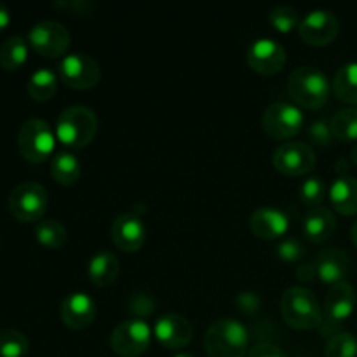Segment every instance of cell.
<instances>
[{
	"label": "cell",
	"instance_id": "obj_28",
	"mask_svg": "<svg viewBox=\"0 0 357 357\" xmlns=\"http://www.w3.org/2000/svg\"><path fill=\"white\" fill-rule=\"evenodd\" d=\"M35 237H37V241L42 246L58 250V248H61L66 243L68 234H66L65 225L58 222V220H42L35 227Z\"/></svg>",
	"mask_w": 357,
	"mask_h": 357
},
{
	"label": "cell",
	"instance_id": "obj_12",
	"mask_svg": "<svg viewBox=\"0 0 357 357\" xmlns=\"http://www.w3.org/2000/svg\"><path fill=\"white\" fill-rule=\"evenodd\" d=\"M246 61L255 72L274 75L286 65V51L278 40L271 37L255 38L246 52Z\"/></svg>",
	"mask_w": 357,
	"mask_h": 357
},
{
	"label": "cell",
	"instance_id": "obj_27",
	"mask_svg": "<svg viewBox=\"0 0 357 357\" xmlns=\"http://www.w3.org/2000/svg\"><path fill=\"white\" fill-rule=\"evenodd\" d=\"M331 131L340 142H356L357 139V108H342L331 119Z\"/></svg>",
	"mask_w": 357,
	"mask_h": 357
},
{
	"label": "cell",
	"instance_id": "obj_5",
	"mask_svg": "<svg viewBox=\"0 0 357 357\" xmlns=\"http://www.w3.org/2000/svg\"><path fill=\"white\" fill-rule=\"evenodd\" d=\"M56 132L44 119H28L17 132V149L28 162H44L56 146Z\"/></svg>",
	"mask_w": 357,
	"mask_h": 357
},
{
	"label": "cell",
	"instance_id": "obj_29",
	"mask_svg": "<svg viewBox=\"0 0 357 357\" xmlns=\"http://www.w3.org/2000/svg\"><path fill=\"white\" fill-rule=\"evenodd\" d=\"M30 349L26 335L20 330L0 331V357H24Z\"/></svg>",
	"mask_w": 357,
	"mask_h": 357
},
{
	"label": "cell",
	"instance_id": "obj_39",
	"mask_svg": "<svg viewBox=\"0 0 357 357\" xmlns=\"http://www.w3.org/2000/svg\"><path fill=\"white\" fill-rule=\"evenodd\" d=\"M337 171L340 173V176H347V171H349V164L345 159H340L337 162Z\"/></svg>",
	"mask_w": 357,
	"mask_h": 357
},
{
	"label": "cell",
	"instance_id": "obj_1",
	"mask_svg": "<svg viewBox=\"0 0 357 357\" xmlns=\"http://www.w3.org/2000/svg\"><path fill=\"white\" fill-rule=\"evenodd\" d=\"M248 347V328L234 317H220L213 321L204 335V349L209 357H244Z\"/></svg>",
	"mask_w": 357,
	"mask_h": 357
},
{
	"label": "cell",
	"instance_id": "obj_3",
	"mask_svg": "<svg viewBox=\"0 0 357 357\" xmlns=\"http://www.w3.org/2000/svg\"><path fill=\"white\" fill-rule=\"evenodd\" d=\"M281 312L286 323L295 330H316L323 326L319 300L303 286H291L282 293Z\"/></svg>",
	"mask_w": 357,
	"mask_h": 357
},
{
	"label": "cell",
	"instance_id": "obj_38",
	"mask_svg": "<svg viewBox=\"0 0 357 357\" xmlns=\"http://www.w3.org/2000/svg\"><path fill=\"white\" fill-rule=\"evenodd\" d=\"M10 23V10L9 7L6 6V3L0 2V31L3 30V28L9 26Z\"/></svg>",
	"mask_w": 357,
	"mask_h": 357
},
{
	"label": "cell",
	"instance_id": "obj_33",
	"mask_svg": "<svg viewBox=\"0 0 357 357\" xmlns=\"http://www.w3.org/2000/svg\"><path fill=\"white\" fill-rule=\"evenodd\" d=\"M309 138L312 139V143L319 146H328L333 142V131H331V124L324 119H316L312 124L309 126Z\"/></svg>",
	"mask_w": 357,
	"mask_h": 357
},
{
	"label": "cell",
	"instance_id": "obj_18",
	"mask_svg": "<svg viewBox=\"0 0 357 357\" xmlns=\"http://www.w3.org/2000/svg\"><path fill=\"white\" fill-rule=\"evenodd\" d=\"M61 314L63 323L72 330H84L94 321L98 314V305L94 298L87 293L73 291L65 296L61 302Z\"/></svg>",
	"mask_w": 357,
	"mask_h": 357
},
{
	"label": "cell",
	"instance_id": "obj_30",
	"mask_svg": "<svg viewBox=\"0 0 357 357\" xmlns=\"http://www.w3.org/2000/svg\"><path fill=\"white\" fill-rule=\"evenodd\" d=\"M326 357H357V337L349 331H338L326 344Z\"/></svg>",
	"mask_w": 357,
	"mask_h": 357
},
{
	"label": "cell",
	"instance_id": "obj_22",
	"mask_svg": "<svg viewBox=\"0 0 357 357\" xmlns=\"http://www.w3.org/2000/svg\"><path fill=\"white\" fill-rule=\"evenodd\" d=\"M330 201L340 215H357V180L352 176H338L330 187Z\"/></svg>",
	"mask_w": 357,
	"mask_h": 357
},
{
	"label": "cell",
	"instance_id": "obj_2",
	"mask_svg": "<svg viewBox=\"0 0 357 357\" xmlns=\"http://www.w3.org/2000/svg\"><path fill=\"white\" fill-rule=\"evenodd\" d=\"M98 115L86 105H72L58 115L56 138L70 149H80L93 142L98 132Z\"/></svg>",
	"mask_w": 357,
	"mask_h": 357
},
{
	"label": "cell",
	"instance_id": "obj_37",
	"mask_svg": "<svg viewBox=\"0 0 357 357\" xmlns=\"http://www.w3.org/2000/svg\"><path fill=\"white\" fill-rule=\"evenodd\" d=\"M296 275H298V279H302V281H312V278L316 275V267L314 265H305V267H300L298 271H296Z\"/></svg>",
	"mask_w": 357,
	"mask_h": 357
},
{
	"label": "cell",
	"instance_id": "obj_14",
	"mask_svg": "<svg viewBox=\"0 0 357 357\" xmlns=\"http://www.w3.org/2000/svg\"><path fill=\"white\" fill-rule=\"evenodd\" d=\"M356 300L357 296L354 288L347 281L331 286L326 295V300H324L326 321H323V323L328 324L324 333H328L330 330H335V328L340 326L344 321H347L352 316V312L356 309Z\"/></svg>",
	"mask_w": 357,
	"mask_h": 357
},
{
	"label": "cell",
	"instance_id": "obj_17",
	"mask_svg": "<svg viewBox=\"0 0 357 357\" xmlns=\"http://www.w3.org/2000/svg\"><path fill=\"white\" fill-rule=\"evenodd\" d=\"M250 229L257 237L274 241L286 236L289 230V216L275 206H261L250 216Z\"/></svg>",
	"mask_w": 357,
	"mask_h": 357
},
{
	"label": "cell",
	"instance_id": "obj_6",
	"mask_svg": "<svg viewBox=\"0 0 357 357\" xmlns=\"http://www.w3.org/2000/svg\"><path fill=\"white\" fill-rule=\"evenodd\" d=\"M305 126V114L291 101H274L261 115V128L271 138L288 139Z\"/></svg>",
	"mask_w": 357,
	"mask_h": 357
},
{
	"label": "cell",
	"instance_id": "obj_42",
	"mask_svg": "<svg viewBox=\"0 0 357 357\" xmlns=\"http://www.w3.org/2000/svg\"><path fill=\"white\" fill-rule=\"evenodd\" d=\"M174 357H195L194 354H190V352H178Z\"/></svg>",
	"mask_w": 357,
	"mask_h": 357
},
{
	"label": "cell",
	"instance_id": "obj_4",
	"mask_svg": "<svg viewBox=\"0 0 357 357\" xmlns=\"http://www.w3.org/2000/svg\"><path fill=\"white\" fill-rule=\"evenodd\" d=\"M288 91L300 107L319 108L330 98L331 84L326 73L317 66H298L289 75Z\"/></svg>",
	"mask_w": 357,
	"mask_h": 357
},
{
	"label": "cell",
	"instance_id": "obj_16",
	"mask_svg": "<svg viewBox=\"0 0 357 357\" xmlns=\"http://www.w3.org/2000/svg\"><path fill=\"white\" fill-rule=\"evenodd\" d=\"M153 335L167 349H183L194 338V326L180 314H166L153 324Z\"/></svg>",
	"mask_w": 357,
	"mask_h": 357
},
{
	"label": "cell",
	"instance_id": "obj_34",
	"mask_svg": "<svg viewBox=\"0 0 357 357\" xmlns=\"http://www.w3.org/2000/svg\"><path fill=\"white\" fill-rule=\"evenodd\" d=\"M278 255L284 261H296L303 255L302 243L295 237H286L278 244Z\"/></svg>",
	"mask_w": 357,
	"mask_h": 357
},
{
	"label": "cell",
	"instance_id": "obj_31",
	"mask_svg": "<svg viewBox=\"0 0 357 357\" xmlns=\"http://www.w3.org/2000/svg\"><path fill=\"white\" fill-rule=\"evenodd\" d=\"M268 20H271L272 26L281 33H288L300 24L298 10L293 6H286V3L284 6H275L268 14Z\"/></svg>",
	"mask_w": 357,
	"mask_h": 357
},
{
	"label": "cell",
	"instance_id": "obj_24",
	"mask_svg": "<svg viewBox=\"0 0 357 357\" xmlns=\"http://www.w3.org/2000/svg\"><path fill=\"white\" fill-rule=\"evenodd\" d=\"M26 89L35 101L51 100L58 91V75L54 70L47 68V66L37 68L28 79Z\"/></svg>",
	"mask_w": 357,
	"mask_h": 357
},
{
	"label": "cell",
	"instance_id": "obj_41",
	"mask_svg": "<svg viewBox=\"0 0 357 357\" xmlns=\"http://www.w3.org/2000/svg\"><path fill=\"white\" fill-rule=\"evenodd\" d=\"M351 159H352V162H354L356 166H357V145L354 146V149H352V152H351Z\"/></svg>",
	"mask_w": 357,
	"mask_h": 357
},
{
	"label": "cell",
	"instance_id": "obj_19",
	"mask_svg": "<svg viewBox=\"0 0 357 357\" xmlns=\"http://www.w3.org/2000/svg\"><path fill=\"white\" fill-rule=\"evenodd\" d=\"M314 267L321 281L333 286L345 281L351 271V260H349V255L340 248H328L317 255Z\"/></svg>",
	"mask_w": 357,
	"mask_h": 357
},
{
	"label": "cell",
	"instance_id": "obj_35",
	"mask_svg": "<svg viewBox=\"0 0 357 357\" xmlns=\"http://www.w3.org/2000/svg\"><path fill=\"white\" fill-rule=\"evenodd\" d=\"M248 357H288V356H286L284 351L279 349L278 345L264 342V344L255 345V347L250 351V354H248Z\"/></svg>",
	"mask_w": 357,
	"mask_h": 357
},
{
	"label": "cell",
	"instance_id": "obj_36",
	"mask_svg": "<svg viewBox=\"0 0 357 357\" xmlns=\"http://www.w3.org/2000/svg\"><path fill=\"white\" fill-rule=\"evenodd\" d=\"M56 7H65V9L73 10V13H79V14H86L89 13L93 3L89 0H61V2H56Z\"/></svg>",
	"mask_w": 357,
	"mask_h": 357
},
{
	"label": "cell",
	"instance_id": "obj_9",
	"mask_svg": "<svg viewBox=\"0 0 357 357\" xmlns=\"http://www.w3.org/2000/svg\"><path fill=\"white\" fill-rule=\"evenodd\" d=\"M72 35L68 28L56 20H42L28 31V42L38 54L45 58H59L68 49Z\"/></svg>",
	"mask_w": 357,
	"mask_h": 357
},
{
	"label": "cell",
	"instance_id": "obj_8",
	"mask_svg": "<svg viewBox=\"0 0 357 357\" xmlns=\"http://www.w3.org/2000/svg\"><path fill=\"white\" fill-rule=\"evenodd\" d=\"M49 204V194L37 181H23L9 195V211L20 222H37Z\"/></svg>",
	"mask_w": 357,
	"mask_h": 357
},
{
	"label": "cell",
	"instance_id": "obj_13",
	"mask_svg": "<svg viewBox=\"0 0 357 357\" xmlns=\"http://www.w3.org/2000/svg\"><path fill=\"white\" fill-rule=\"evenodd\" d=\"M300 37L310 45H328L340 31L338 17L328 9H314L298 24Z\"/></svg>",
	"mask_w": 357,
	"mask_h": 357
},
{
	"label": "cell",
	"instance_id": "obj_7",
	"mask_svg": "<svg viewBox=\"0 0 357 357\" xmlns=\"http://www.w3.org/2000/svg\"><path fill=\"white\" fill-rule=\"evenodd\" d=\"M153 330L143 317L122 321L112 331L110 345L121 357H138L145 354L152 342Z\"/></svg>",
	"mask_w": 357,
	"mask_h": 357
},
{
	"label": "cell",
	"instance_id": "obj_26",
	"mask_svg": "<svg viewBox=\"0 0 357 357\" xmlns=\"http://www.w3.org/2000/svg\"><path fill=\"white\" fill-rule=\"evenodd\" d=\"M28 59V42L20 35H13L0 45V65L6 70H16Z\"/></svg>",
	"mask_w": 357,
	"mask_h": 357
},
{
	"label": "cell",
	"instance_id": "obj_32",
	"mask_svg": "<svg viewBox=\"0 0 357 357\" xmlns=\"http://www.w3.org/2000/svg\"><path fill=\"white\" fill-rule=\"evenodd\" d=\"M300 197L310 208H317L326 197V185L321 176H309L300 185Z\"/></svg>",
	"mask_w": 357,
	"mask_h": 357
},
{
	"label": "cell",
	"instance_id": "obj_23",
	"mask_svg": "<svg viewBox=\"0 0 357 357\" xmlns=\"http://www.w3.org/2000/svg\"><path fill=\"white\" fill-rule=\"evenodd\" d=\"M82 174L80 159L72 152L59 150L54 153L51 162V176L61 185H73Z\"/></svg>",
	"mask_w": 357,
	"mask_h": 357
},
{
	"label": "cell",
	"instance_id": "obj_40",
	"mask_svg": "<svg viewBox=\"0 0 357 357\" xmlns=\"http://www.w3.org/2000/svg\"><path fill=\"white\" fill-rule=\"evenodd\" d=\"M351 239H352V243H354L356 248H357V222L354 223V225H352V229H351Z\"/></svg>",
	"mask_w": 357,
	"mask_h": 357
},
{
	"label": "cell",
	"instance_id": "obj_10",
	"mask_svg": "<svg viewBox=\"0 0 357 357\" xmlns=\"http://www.w3.org/2000/svg\"><path fill=\"white\" fill-rule=\"evenodd\" d=\"M59 77L72 89L86 91L100 82L101 70L96 59L86 52H72L59 61Z\"/></svg>",
	"mask_w": 357,
	"mask_h": 357
},
{
	"label": "cell",
	"instance_id": "obj_21",
	"mask_svg": "<svg viewBox=\"0 0 357 357\" xmlns=\"http://www.w3.org/2000/svg\"><path fill=\"white\" fill-rule=\"evenodd\" d=\"M119 272H121V261H119L117 255L108 250H100L98 253H94L89 260V267H87L91 282L101 286V288L110 286L117 279Z\"/></svg>",
	"mask_w": 357,
	"mask_h": 357
},
{
	"label": "cell",
	"instance_id": "obj_25",
	"mask_svg": "<svg viewBox=\"0 0 357 357\" xmlns=\"http://www.w3.org/2000/svg\"><path fill=\"white\" fill-rule=\"evenodd\" d=\"M333 91L338 100L357 105V61L342 65L333 79Z\"/></svg>",
	"mask_w": 357,
	"mask_h": 357
},
{
	"label": "cell",
	"instance_id": "obj_20",
	"mask_svg": "<svg viewBox=\"0 0 357 357\" xmlns=\"http://www.w3.org/2000/svg\"><path fill=\"white\" fill-rule=\"evenodd\" d=\"M337 230V218L333 211L324 206H317L307 211L303 218V234L312 243H324Z\"/></svg>",
	"mask_w": 357,
	"mask_h": 357
},
{
	"label": "cell",
	"instance_id": "obj_11",
	"mask_svg": "<svg viewBox=\"0 0 357 357\" xmlns=\"http://www.w3.org/2000/svg\"><path fill=\"white\" fill-rule=\"evenodd\" d=\"M272 164L288 176H302L316 166V152L305 142H286L274 150Z\"/></svg>",
	"mask_w": 357,
	"mask_h": 357
},
{
	"label": "cell",
	"instance_id": "obj_15",
	"mask_svg": "<svg viewBox=\"0 0 357 357\" xmlns=\"http://www.w3.org/2000/svg\"><path fill=\"white\" fill-rule=\"evenodd\" d=\"M112 239L122 251H138L145 244L146 227L142 216L135 211L122 213L112 223Z\"/></svg>",
	"mask_w": 357,
	"mask_h": 357
}]
</instances>
